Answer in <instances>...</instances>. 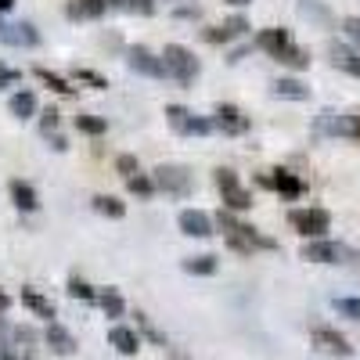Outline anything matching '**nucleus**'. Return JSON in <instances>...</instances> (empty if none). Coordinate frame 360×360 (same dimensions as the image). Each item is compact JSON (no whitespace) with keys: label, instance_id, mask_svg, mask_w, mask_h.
<instances>
[{"label":"nucleus","instance_id":"obj_1","mask_svg":"<svg viewBox=\"0 0 360 360\" xmlns=\"http://www.w3.org/2000/svg\"><path fill=\"white\" fill-rule=\"evenodd\" d=\"M162 58V72L176 83H195V76L202 72V62L195 58V51H188L184 44H166V51L159 54Z\"/></svg>","mask_w":360,"mask_h":360},{"label":"nucleus","instance_id":"obj_2","mask_svg":"<svg viewBox=\"0 0 360 360\" xmlns=\"http://www.w3.org/2000/svg\"><path fill=\"white\" fill-rule=\"evenodd\" d=\"M152 180H155V191L162 195H173V198H188L191 188H195V176L188 166H180V162H162L152 169Z\"/></svg>","mask_w":360,"mask_h":360},{"label":"nucleus","instance_id":"obj_3","mask_svg":"<svg viewBox=\"0 0 360 360\" xmlns=\"http://www.w3.org/2000/svg\"><path fill=\"white\" fill-rule=\"evenodd\" d=\"M288 224L295 234H303L307 242H317V238H328V231H332V213L328 209H292L288 213Z\"/></svg>","mask_w":360,"mask_h":360},{"label":"nucleus","instance_id":"obj_4","mask_svg":"<svg viewBox=\"0 0 360 360\" xmlns=\"http://www.w3.org/2000/svg\"><path fill=\"white\" fill-rule=\"evenodd\" d=\"M299 256H303L307 263H346L353 259V252L339 242H332V238H317V242H307L303 249H299Z\"/></svg>","mask_w":360,"mask_h":360},{"label":"nucleus","instance_id":"obj_5","mask_svg":"<svg viewBox=\"0 0 360 360\" xmlns=\"http://www.w3.org/2000/svg\"><path fill=\"white\" fill-rule=\"evenodd\" d=\"M213 127L224 130L227 137H242V134H249L252 119H249L242 108H238V105H217V112H213Z\"/></svg>","mask_w":360,"mask_h":360},{"label":"nucleus","instance_id":"obj_6","mask_svg":"<svg viewBox=\"0 0 360 360\" xmlns=\"http://www.w3.org/2000/svg\"><path fill=\"white\" fill-rule=\"evenodd\" d=\"M127 65H130V72H137V76H152V79L166 76V72H162V58H159L155 51H148L144 44L127 47Z\"/></svg>","mask_w":360,"mask_h":360},{"label":"nucleus","instance_id":"obj_7","mask_svg":"<svg viewBox=\"0 0 360 360\" xmlns=\"http://www.w3.org/2000/svg\"><path fill=\"white\" fill-rule=\"evenodd\" d=\"M108 8H123V0H69L65 15L72 22H90V18H101Z\"/></svg>","mask_w":360,"mask_h":360},{"label":"nucleus","instance_id":"obj_8","mask_svg":"<svg viewBox=\"0 0 360 360\" xmlns=\"http://www.w3.org/2000/svg\"><path fill=\"white\" fill-rule=\"evenodd\" d=\"M176 227H180V234H188V238H209L213 234V217L202 213V209H180Z\"/></svg>","mask_w":360,"mask_h":360},{"label":"nucleus","instance_id":"obj_9","mask_svg":"<svg viewBox=\"0 0 360 360\" xmlns=\"http://www.w3.org/2000/svg\"><path fill=\"white\" fill-rule=\"evenodd\" d=\"M44 342H47V346H51V353H58V356H72V353L79 349L76 335L69 332L65 324H58V321H51V324L44 328Z\"/></svg>","mask_w":360,"mask_h":360},{"label":"nucleus","instance_id":"obj_10","mask_svg":"<svg viewBox=\"0 0 360 360\" xmlns=\"http://www.w3.org/2000/svg\"><path fill=\"white\" fill-rule=\"evenodd\" d=\"M0 44H8V47H37L40 44V33H37L33 22H15V25H4Z\"/></svg>","mask_w":360,"mask_h":360},{"label":"nucleus","instance_id":"obj_11","mask_svg":"<svg viewBox=\"0 0 360 360\" xmlns=\"http://www.w3.org/2000/svg\"><path fill=\"white\" fill-rule=\"evenodd\" d=\"M314 346L317 349H324V353H335V356H349L353 353V346H349V339L346 335H339L335 328H314Z\"/></svg>","mask_w":360,"mask_h":360},{"label":"nucleus","instance_id":"obj_12","mask_svg":"<svg viewBox=\"0 0 360 360\" xmlns=\"http://www.w3.org/2000/svg\"><path fill=\"white\" fill-rule=\"evenodd\" d=\"M108 346H115L123 356H137V349H141V332H137V328H127V324H112V328H108Z\"/></svg>","mask_w":360,"mask_h":360},{"label":"nucleus","instance_id":"obj_13","mask_svg":"<svg viewBox=\"0 0 360 360\" xmlns=\"http://www.w3.org/2000/svg\"><path fill=\"white\" fill-rule=\"evenodd\" d=\"M22 307H29V310H33L37 317H44L47 324L58 317V310H54V303H51V299L40 292V288H33V285H22Z\"/></svg>","mask_w":360,"mask_h":360},{"label":"nucleus","instance_id":"obj_14","mask_svg":"<svg viewBox=\"0 0 360 360\" xmlns=\"http://www.w3.org/2000/svg\"><path fill=\"white\" fill-rule=\"evenodd\" d=\"M292 44V37H288V29H278V25H270V29H259V37H256V47L259 51H266L270 58H278L285 47Z\"/></svg>","mask_w":360,"mask_h":360},{"label":"nucleus","instance_id":"obj_15","mask_svg":"<svg viewBox=\"0 0 360 360\" xmlns=\"http://www.w3.org/2000/svg\"><path fill=\"white\" fill-rule=\"evenodd\" d=\"M8 191H11V202L22 209V213H37V205H40V195H37V188L29 184V180H11L8 184Z\"/></svg>","mask_w":360,"mask_h":360},{"label":"nucleus","instance_id":"obj_16","mask_svg":"<svg viewBox=\"0 0 360 360\" xmlns=\"http://www.w3.org/2000/svg\"><path fill=\"white\" fill-rule=\"evenodd\" d=\"M270 180H274V191L281 198H299V195H303V188H307L292 169H270Z\"/></svg>","mask_w":360,"mask_h":360},{"label":"nucleus","instance_id":"obj_17","mask_svg":"<svg viewBox=\"0 0 360 360\" xmlns=\"http://www.w3.org/2000/svg\"><path fill=\"white\" fill-rule=\"evenodd\" d=\"M217 256L213 252H202V256H184L180 259V270L184 274H195V278H209V274H217Z\"/></svg>","mask_w":360,"mask_h":360},{"label":"nucleus","instance_id":"obj_18","mask_svg":"<svg viewBox=\"0 0 360 360\" xmlns=\"http://www.w3.org/2000/svg\"><path fill=\"white\" fill-rule=\"evenodd\" d=\"M274 98H285V101H307L310 98V86L295 76H281L274 83Z\"/></svg>","mask_w":360,"mask_h":360},{"label":"nucleus","instance_id":"obj_19","mask_svg":"<svg viewBox=\"0 0 360 360\" xmlns=\"http://www.w3.org/2000/svg\"><path fill=\"white\" fill-rule=\"evenodd\" d=\"M274 62H281L285 69H295V72H303V69H310V51L307 47H299V44H288Z\"/></svg>","mask_w":360,"mask_h":360},{"label":"nucleus","instance_id":"obj_20","mask_svg":"<svg viewBox=\"0 0 360 360\" xmlns=\"http://www.w3.org/2000/svg\"><path fill=\"white\" fill-rule=\"evenodd\" d=\"M8 108H11L15 119H33L37 115V94L33 90H18V94H11Z\"/></svg>","mask_w":360,"mask_h":360},{"label":"nucleus","instance_id":"obj_21","mask_svg":"<svg viewBox=\"0 0 360 360\" xmlns=\"http://www.w3.org/2000/svg\"><path fill=\"white\" fill-rule=\"evenodd\" d=\"M191 119H195L191 108H184V105H166V123H169L176 134L191 137Z\"/></svg>","mask_w":360,"mask_h":360},{"label":"nucleus","instance_id":"obj_22","mask_svg":"<svg viewBox=\"0 0 360 360\" xmlns=\"http://www.w3.org/2000/svg\"><path fill=\"white\" fill-rule=\"evenodd\" d=\"M332 62H335V69H342L349 76H360V54L356 51H349L342 44H332Z\"/></svg>","mask_w":360,"mask_h":360},{"label":"nucleus","instance_id":"obj_23","mask_svg":"<svg viewBox=\"0 0 360 360\" xmlns=\"http://www.w3.org/2000/svg\"><path fill=\"white\" fill-rule=\"evenodd\" d=\"M33 72H37V79H40L44 86H51V90H54V94H65V98H72V94H76V86H72L65 76H58V72H51V69H44V65H37Z\"/></svg>","mask_w":360,"mask_h":360},{"label":"nucleus","instance_id":"obj_24","mask_svg":"<svg viewBox=\"0 0 360 360\" xmlns=\"http://www.w3.org/2000/svg\"><path fill=\"white\" fill-rule=\"evenodd\" d=\"M224 195V209L227 213H245V209H252V191H245L242 184L231 188V191H220Z\"/></svg>","mask_w":360,"mask_h":360},{"label":"nucleus","instance_id":"obj_25","mask_svg":"<svg viewBox=\"0 0 360 360\" xmlns=\"http://www.w3.org/2000/svg\"><path fill=\"white\" fill-rule=\"evenodd\" d=\"M94 209L108 220H123L127 217V202H119L115 195H94Z\"/></svg>","mask_w":360,"mask_h":360},{"label":"nucleus","instance_id":"obj_26","mask_svg":"<svg viewBox=\"0 0 360 360\" xmlns=\"http://www.w3.org/2000/svg\"><path fill=\"white\" fill-rule=\"evenodd\" d=\"M76 130L86 134V137H101L108 130V119L105 115H90V112H79L76 115Z\"/></svg>","mask_w":360,"mask_h":360},{"label":"nucleus","instance_id":"obj_27","mask_svg":"<svg viewBox=\"0 0 360 360\" xmlns=\"http://www.w3.org/2000/svg\"><path fill=\"white\" fill-rule=\"evenodd\" d=\"M98 307L105 310V317H123V310H127L123 295H119L115 288H105V292H98Z\"/></svg>","mask_w":360,"mask_h":360},{"label":"nucleus","instance_id":"obj_28","mask_svg":"<svg viewBox=\"0 0 360 360\" xmlns=\"http://www.w3.org/2000/svg\"><path fill=\"white\" fill-rule=\"evenodd\" d=\"M127 191L137 195V198H152V195H155V180H152V173H137L134 180H127Z\"/></svg>","mask_w":360,"mask_h":360},{"label":"nucleus","instance_id":"obj_29","mask_svg":"<svg viewBox=\"0 0 360 360\" xmlns=\"http://www.w3.org/2000/svg\"><path fill=\"white\" fill-rule=\"evenodd\" d=\"M335 137H360V112H339Z\"/></svg>","mask_w":360,"mask_h":360},{"label":"nucleus","instance_id":"obj_30","mask_svg":"<svg viewBox=\"0 0 360 360\" xmlns=\"http://www.w3.org/2000/svg\"><path fill=\"white\" fill-rule=\"evenodd\" d=\"M69 295H72V299H83V303H98V288L86 285V281L76 278V274L69 278Z\"/></svg>","mask_w":360,"mask_h":360},{"label":"nucleus","instance_id":"obj_31","mask_svg":"<svg viewBox=\"0 0 360 360\" xmlns=\"http://www.w3.org/2000/svg\"><path fill=\"white\" fill-rule=\"evenodd\" d=\"M72 79H76V83H86V86H94V90H105V86H108V79H105L101 72L86 69V65H76V69H72Z\"/></svg>","mask_w":360,"mask_h":360},{"label":"nucleus","instance_id":"obj_32","mask_svg":"<svg viewBox=\"0 0 360 360\" xmlns=\"http://www.w3.org/2000/svg\"><path fill=\"white\" fill-rule=\"evenodd\" d=\"M115 173L123 176V180H134V176L141 173V162H137V155H130V152L115 155Z\"/></svg>","mask_w":360,"mask_h":360},{"label":"nucleus","instance_id":"obj_33","mask_svg":"<svg viewBox=\"0 0 360 360\" xmlns=\"http://www.w3.org/2000/svg\"><path fill=\"white\" fill-rule=\"evenodd\" d=\"M299 15L317 18V22H332V11H328L324 4H317V0H299Z\"/></svg>","mask_w":360,"mask_h":360},{"label":"nucleus","instance_id":"obj_34","mask_svg":"<svg viewBox=\"0 0 360 360\" xmlns=\"http://www.w3.org/2000/svg\"><path fill=\"white\" fill-rule=\"evenodd\" d=\"M58 123H62V112H58V108H44V112H40V134H44V137L58 134Z\"/></svg>","mask_w":360,"mask_h":360},{"label":"nucleus","instance_id":"obj_35","mask_svg":"<svg viewBox=\"0 0 360 360\" xmlns=\"http://www.w3.org/2000/svg\"><path fill=\"white\" fill-rule=\"evenodd\" d=\"M134 317H137V328H141V332H144V335H148V339H152V342H155V346H166V335H162V332H159V328H155V324H152V321H148V317H144V314H141V310H137V314H134Z\"/></svg>","mask_w":360,"mask_h":360},{"label":"nucleus","instance_id":"obj_36","mask_svg":"<svg viewBox=\"0 0 360 360\" xmlns=\"http://www.w3.org/2000/svg\"><path fill=\"white\" fill-rule=\"evenodd\" d=\"M224 29H227V37L234 40V37H245L252 25H249V18H245V15H231V18L224 22Z\"/></svg>","mask_w":360,"mask_h":360},{"label":"nucleus","instance_id":"obj_37","mask_svg":"<svg viewBox=\"0 0 360 360\" xmlns=\"http://www.w3.org/2000/svg\"><path fill=\"white\" fill-rule=\"evenodd\" d=\"M335 310L342 314V317H349V321H360V299H335Z\"/></svg>","mask_w":360,"mask_h":360},{"label":"nucleus","instance_id":"obj_38","mask_svg":"<svg viewBox=\"0 0 360 360\" xmlns=\"http://www.w3.org/2000/svg\"><path fill=\"white\" fill-rule=\"evenodd\" d=\"M213 180H217V188H220V191L238 188V173H234V169H227V166H220V169L213 173Z\"/></svg>","mask_w":360,"mask_h":360},{"label":"nucleus","instance_id":"obj_39","mask_svg":"<svg viewBox=\"0 0 360 360\" xmlns=\"http://www.w3.org/2000/svg\"><path fill=\"white\" fill-rule=\"evenodd\" d=\"M123 8L134 15H155V0H123Z\"/></svg>","mask_w":360,"mask_h":360},{"label":"nucleus","instance_id":"obj_40","mask_svg":"<svg viewBox=\"0 0 360 360\" xmlns=\"http://www.w3.org/2000/svg\"><path fill=\"white\" fill-rule=\"evenodd\" d=\"M213 119H205V115H195L191 119V137H205V134H213Z\"/></svg>","mask_w":360,"mask_h":360},{"label":"nucleus","instance_id":"obj_41","mask_svg":"<svg viewBox=\"0 0 360 360\" xmlns=\"http://www.w3.org/2000/svg\"><path fill=\"white\" fill-rule=\"evenodd\" d=\"M18 79H22V72H18V69H11V65H4V62H0V90L15 86Z\"/></svg>","mask_w":360,"mask_h":360},{"label":"nucleus","instance_id":"obj_42","mask_svg":"<svg viewBox=\"0 0 360 360\" xmlns=\"http://www.w3.org/2000/svg\"><path fill=\"white\" fill-rule=\"evenodd\" d=\"M342 33H346V37H349L356 47H360V18H356V15H349V18L342 22Z\"/></svg>","mask_w":360,"mask_h":360},{"label":"nucleus","instance_id":"obj_43","mask_svg":"<svg viewBox=\"0 0 360 360\" xmlns=\"http://www.w3.org/2000/svg\"><path fill=\"white\" fill-rule=\"evenodd\" d=\"M47 141H51V148H54V152H65V148H69V144H65V137H62V134H51V137H47Z\"/></svg>","mask_w":360,"mask_h":360},{"label":"nucleus","instance_id":"obj_44","mask_svg":"<svg viewBox=\"0 0 360 360\" xmlns=\"http://www.w3.org/2000/svg\"><path fill=\"white\" fill-rule=\"evenodd\" d=\"M8 310H11V295H8L4 288H0V317H4Z\"/></svg>","mask_w":360,"mask_h":360},{"label":"nucleus","instance_id":"obj_45","mask_svg":"<svg viewBox=\"0 0 360 360\" xmlns=\"http://www.w3.org/2000/svg\"><path fill=\"white\" fill-rule=\"evenodd\" d=\"M245 54H249V47H238V51H231V58H227V62H231V65H238Z\"/></svg>","mask_w":360,"mask_h":360},{"label":"nucleus","instance_id":"obj_46","mask_svg":"<svg viewBox=\"0 0 360 360\" xmlns=\"http://www.w3.org/2000/svg\"><path fill=\"white\" fill-rule=\"evenodd\" d=\"M15 8V0H0V15H4V11H11Z\"/></svg>","mask_w":360,"mask_h":360},{"label":"nucleus","instance_id":"obj_47","mask_svg":"<svg viewBox=\"0 0 360 360\" xmlns=\"http://www.w3.org/2000/svg\"><path fill=\"white\" fill-rule=\"evenodd\" d=\"M231 8H245V4H252V0H227Z\"/></svg>","mask_w":360,"mask_h":360},{"label":"nucleus","instance_id":"obj_48","mask_svg":"<svg viewBox=\"0 0 360 360\" xmlns=\"http://www.w3.org/2000/svg\"><path fill=\"white\" fill-rule=\"evenodd\" d=\"M0 33H4V22H0Z\"/></svg>","mask_w":360,"mask_h":360}]
</instances>
